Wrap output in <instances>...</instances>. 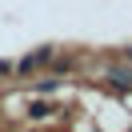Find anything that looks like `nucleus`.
<instances>
[{"instance_id": "2", "label": "nucleus", "mask_w": 132, "mask_h": 132, "mask_svg": "<svg viewBox=\"0 0 132 132\" xmlns=\"http://www.w3.org/2000/svg\"><path fill=\"white\" fill-rule=\"evenodd\" d=\"M48 60H52V48H40V52H32V56H24V60H20V72H32V68H40V64H48Z\"/></svg>"}, {"instance_id": "4", "label": "nucleus", "mask_w": 132, "mask_h": 132, "mask_svg": "<svg viewBox=\"0 0 132 132\" xmlns=\"http://www.w3.org/2000/svg\"><path fill=\"white\" fill-rule=\"evenodd\" d=\"M124 56H128V60H132V48H128V52H124Z\"/></svg>"}, {"instance_id": "1", "label": "nucleus", "mask_w": 132, "mask_h": 132, "mask_svg": "<svg viewBox=\"0 0 132 132\" xmlns=\"http://www.w3.org/2000/svg\"><path fill=\"white\" fill-rule=\"evenodd\" d=\"M104 80L112 84V88L128 92V88H132V68H108V72H104Z\"/></svg>"}, {"instance_id": "3", "label": "nucleus", "mask_w": 132, "mask_h": 132, "mask_svg": "<svg viewBox=\"0 0 132 132\" xmlns=\"http://www.w3.org/2000/svg\"><path fill=\"white\" fill-rule=\"evenodd\" d=\"M8 72H16V64H12V60H0V80H4Z\"/></svg>"}]
</instances>
